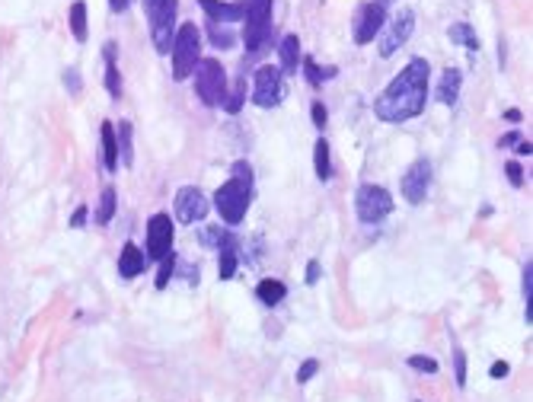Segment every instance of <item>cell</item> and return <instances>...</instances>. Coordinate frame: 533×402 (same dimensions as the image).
<instances>
[{
  "mask_svg": "<svg viewBox=\"0 0 533 402\" xmlns=\"http://www.w3.org/2000/svg\"><path fill=\"white\" fill-rule=\"evenodd\" d=\"M428 67L425 58H412L399 71V77L389 80V86L374 99V115L389 125H402L409 119H419L428 102Z\"/></svg>",
  "mask_w": 533,
  "mask_h": 402,
  "instance_id": "6da1fadb",
  "label": "cell"
},
{
  "mask_svg": "<svg viewBox=\"0 0 533 402\" xmlns=\"http://www.w3.org/2000/svg\"><path fill=\"white\" fill-rule=\"evenodd\" d=\"M173 80H186L195 74V64L201 61V32L195 23H182L173 39Z\"/></svg>",
  "mask_w": 533,
  "mask_h": 402,
  "instance_id": "7a4b0ae2",
  "label": "cell"
},
{
  "mask_svg": "<svg viewBox=\"0 0 533 402\" xmlns=\"http://www.w3.org/2000/svg\"><path fill=\"white\" fill-rule=\"evenodd\" d=\"M195 93L208 109L224 106V99H227V71L217 58H201L195 64Z\"/></svg>",
  "mask_w": 533,
  "mask_h": 402,
  "instance_id": "3957f363",
  "label": "cell"
},
{
  "mask_svg": "<svg viewBox=\"0 0 533 402\" xmlns=\"http://www.w3.org/2000/svg\"><path fill=\"white\" fill-rule=\"evenodd\" d=\"M249 201H252V186H246V182L234 179V176H230V179L214 192V208H217V214H221L224 221L230 223V227H236V223H240L243 217H246V211H249Z\"/></svg>",
  "mask_w": 533,
  "mask_h": 402,
  "instance_id": "277c9868",
  "label": "cell"
},
{
  "mask_svg": "<svg viewBox=\"0 0 533 402\" xmlns=\"http://www.w3.org/2000/svg\"><path fill=\"white\" fill-rule=\"evenodd\" d=\"M354 211H358L361 223H380L393 214V195H389L384 186L364 182V186L354 192Z\"/></svg>",
  "mask_w": 533,
  "mask_h": 402,
  "instance_id": "5b68a950",
  "label": "cell"
},
{
  "mask_svg": "<svg viewBox=\"0 0 533 402\" xmlns=\"http://www.w3.org/2000/svg\"><path fill=\"white\" fill-rule=\"evenodd\" d=\"M243 19H246V26H243L246 51L249 54L262 51L265 39L272 36V0H249Z\"/></svg>",
  "mask_w": 533,
  "mask_h": 402,
  "instance_id": "8992f818",
  "label": "cell"
},
{
  "mask_svg": "<svg viewBox=\"0 0 533 402\" xmlns=\"http://www.w3.org/2000/svg\"><path fill=\"white\" fill-rule=\"evenodd\" d=\"M176 13H179V0H156V4L147 10L150 36H154V45H156V51H160V54H169V49H173Z\"/></svg>",
  "mask_w": 533,
  "mask_h": 402,
  "instance_id": "52a82bcc",
  "label": "cell"
},
{
  "mask_svg": "<svg viewBox=\"0 0 533 402\" xmlns=\"http://www.w3.org/2000/svg\"><path fill=\"white\" fill-rule=\"evenodd\" d=\"M284 99V74L275 64H262L252 77V102L259 109H275Z\"/></svg>",
  "mask_w": 533,
  "mask_h": 402,
  "instance_id": "ba28073f",
  "label": "cell"
},
{
  "mask_svg": "<svg viewBox=\"0 0 533 402\" xmlns=\"http://www.w3.org/2000/svg\"><path fill=\"white\" fill-rule=\"evenodd\" d=\"M380 32H384V36H380V45H377L380 58H393V54L409 42V36L415 32V10H412V6H402L389 23H384V29H380Z\"/></svg>",
  "mask_w": 533,
  "mask_h": 402,
  "instance_id": "9c48e42d",
  "label": "cell"
},
{
  "mask_svg": "<svg viewBox=\"0 0 533 402\" xmlns=\"http://www.w3.org/2000/svg\"><path fill=\"white\" fill-rule=\"evenodd\" d=\"M384 23H387L384 4H374V0L361 4L358 10H354V16H352V39H354V45H371L374 39L380 36Z\"/></svg>",
  "mask_w": 533,
  "mask_h": 402,
  "instance_id": "30bf717a",
  "label": "cell"
},
{
  "mask_svg": "<svg viewBox=\"0 0 533 402\" xmlns=\"http://www.w3.org/2000/svg\"><path fill=\"white\" fill-rule=\"evenodd\" d=\"M399 189H402V199L409 204H422L428 199V189H432V163H428L425 156H419V160L406 169Z\"/></svg>",
  "mask_w": 533,
  "mask_h": 402,
  "instance_id": "8fae6325",
  "label": "cell"
},
{
  "mask_svg": "<svg viewBox=\"0 0 533 402\" xmlns=\"http://www.w3.org/2000/svg\"><path fill=\"white\" fill-rule=\"evenodd\" d=\"M176 221L182 223H195V221H204V214L211 211V201L208 195L201 192L198 186H182L176 192Z\"/></svg>",
  "mask_w": 533,
  "mask_h": 402,
  "instance_id": "7c38bea8",
  "label": "cell"
},
{
  "mask_svg": "<svg viewBox=\"0 0 533 402\" xmlns=\"http://www.w3.org/2000/svg\"><path fill=\"white\" fill-rule=\"evenodd\" d=\"M173 217L169 214H154L147 221V258H163L166 252H173Z\"/></svg>",
  "mask_w": 533,
  "mask_h": 402,
  "instance_id": "4fadbf2b",
  "label": "cell"
},
{
  "mask_svg": "<svg viewBox=\"0 0 533 402\" xmlns=\"http://www.w3.org/2000/svg\"><path fill=\"white\" fill-rule=\"evenodd\" d=\"M217 252H221V258H217V275H221V281H230V278L236 275V265H240V236L224 230L221 240H217Z\"/></svg>",
  "mask_w": 533,
  "mask_h": 402,
  "instance_id": "5bb4252c",
  "label": "cell"
},
{
  "mask_svg": "<svg viewBox=\"0 0 533 402\" xmlns=\"http://www.w3.org/2000/svg\"><path fill=\"white\" fill-rule=\"evenodd\" d=\"M204 10V16H208V23H240L246 16V4L249 0H234V4H224V0H198Z\"/></svg>",
  "mask_w": 533,
  "mask_h": 402,
  "instance_id": "9a60e30c",
  "label": "cell"
},
{
  "mask_svg": "<svg viewBox=\"0 0 533 402\" xmlns=\"http://www.w3.org/2000/svg\"><path fill=\"white\" fill-rule=\"evenodd\" d=\"M147 265V252L141 246H134V243H125L119 252V275L125 278V281H131V278H138L141 271H144Z\"/></svg>",
  "mask_w": 533,
  "mask_h": 402,
  "instance_id": "2e32d148",
  "label": "cell"
},
{
  "mask_svg": "<svg viewBox=\"0 0 533 402\" xmlns=\"http://www.w3.org/2000/svg\"><path fill=\"white\" fill-rule=\"evenodd\" d=\"M460 86H463V74L457 71V67H447L441 77V84H437V102H444V106H457V99H460Z\"/></svg>",
  "mask_w": 533,
  "mask_h": 402,
  "instance_id": "e0dca14e",
  "label": "cell"
},
{
  "mask_svg": "<svg viewBox=\"0 0 533 402\" xmlns=\"http://www.w3.org/2000/svg\"><path fill=\"white\" fill-rule=\"evenodd\" d=\"M99 138H102V166H106L109 173H115V169H119V144H115V125L112 121H102Z\"/></svg>",
  "mask_w": 533,
  "mask_h": 402,
  "instance_id": "ac0fdd59",
  "label": "cell"
},
{
  "mask_svg": "<svg viewBox=\"0 0 533 402\" xmlns=\"http://www.w3.org/2000/svg\"><path fill=\"white\" fill-rule=\"evenodd\" d=\"M115 49H119L115 42H106L102 54H106V90L112 99H119L121 96V74H119V64H115Z\"/></svg>",
  "mask_w": 533,
  "mask_h": 402,
  "instance_id": "d6986e66",
  "label": "cell"
},
{
  "mask_svg": "<svg viewBox=\"0 0 533 402\" xmlns=\"http://www.w3.org/2000/svg\"><path fill=\"white\" fill-rule=\"evenodd\" d=\"M256 297H259V303H265V306H278L288 297V288H284L278 278H265V281L256 284Z\"/></svg>",
  "mask_w": 533,
  "mask_h": 402,
  "instance_id": "ffe728a7",
  "label": "cell"
},
{
  "mask_svg": "<svg viewBox=\"0 0 533 402\" xmlns=\"http://www.w3.org/2000/svg\"><path fill=\"white\" fill-rule=\"evenodd\" d=\"M278 58H282V74H294L300 64V39L297 36H284L282 39V49H278Z\"/></svg>",
  "mask_w": 533,
  "mask_h": 402,
  "instance_id": "44dd1931",
  "label": "cell"
},
{
  "mask_svg": "<svg viewBox=\"0 0 533 402\" xmlns=\"http://www.w3.org/2000/svg\"><path fill=\"white\" fill-rule=\"evenodd\" d=\"M313 169H317V179L319 182H329L332 179V156H329V144L323 138L313 144Z\"/></svg>",
  "mask_w": 533,
  "mask_h": 402,
  "instance_id": "7402d4cb",
  "label": "cell"
},
{
  "mask_svg": "<svg viewBox=\"0 0 533 402\" xmlns=\"http://www.w3.org/2000/svg\"><path fill=\"white\" fill-rule=\"evenodd\" d=\"M115 144H119V156L125 166L134 163V144H131V121H119L115 128Z\"/></svg>",
  "mask_w": 533,
  "mask_h": 402,
  "instance_id": "603a6c76",
  "label": "cell"
},
{
  "mask_svg": "<svg viewBox=\"0 0 533 402\" xmlns=\"http://www.w3.org/2000/svg\"><path fill=\"white\" fill-rule=\"evenodd\" d=\"M450 42H463L473 58H476V51H479V39H476V32H473V26H469V23L450 26Z\"/></svg>",
  "mask_w": 533,
  "mask_h": 402,
  "instance_id": "cb8c5ba5",
  "label": "cell"
},
{
  "mask_svg": "<svg viewBox=\"0 0 533 402\" xmlns=\"http://www.w3.org/2000/svg\"><path fill=\"white\" fill-rule=\"evenodd\" d=\"M71 32L77 42H86V4L84 0H74L71 4Z\"/></svg>",
  "mask_w": 533,
  "mask_h": 402,
  "instance_id": "d4e9b609",
  "label": "cell"
},
{
  "mask_svg": "<svg viewBox=\"0 0 533 402\" xmlns=\"http://www.w3.org/2000/svg\"><path fill=\"white\" fill-rule=\"evenodd\" d=\"M112 217H115V189L106 186V189H102V195H99L96 223H99V227H106V223H112Z\"/></svg>",
  "mask_w": 533,
  "mask_h": 402,
  "instance_id": "484cf974",
  "label": "cell"
},
{
  "mask_svg": "<svg viewBox=\"0 0 533 402\" xmlns=\"http://www.w3.org/2000/svg\"><path fill=\"white\" fill-rule=\"evenodd\" d=\"M304 71H307V80H310V86H319L323 80H332L336 77V67H326V71H319V64L313 58H304Z\"/></svg>",
  "mask_w": 533,
  "mask_h": 402,
  "instance_id": "4316f807",
  "label": "cell"
},
{
  "mask_svg": "<svg viewBox=\"0 0 533 402\" xmlns=\"http://www.w3.org/2000/svg\"><path fill=\"white\" fill-rule=\"evenodd\" d=\"M208 32L214 49H234V32L227 29V23H208Z\"/></svg>",
  "mask_w": 533,
  "mask_h": 402,
  "instance_id": "83f0119b",
  "label": "cell"
},
{
  "mask_svg": "<svg viewBox=\"0 0 533 402\" xmlns=\"http://www.w3.org/2000/svg\"><path fill=\"white\" fill-rule=\"evenodd\" d=\"M173 268H176V252H166V256L160 258V271H156V288H166L169 278H173Z\"/></svg>",
  "mask_w": 533,
  "mask_h": 402,
  "instance_id": "f1b7e54d",
  "label": "cell"
},
{
  "mask_svg": "<svg viewBox=\"0 0 533 402\" xmlns=\"http://www.w3.org/2000/svg\"><path fill=\"white\" fill-rule=\"evenodd\" d=\"M454 380L460 390H467V351L463 348H454Z\"/></svg>",
  "mask_w": 533,
  "mask_h": 402,
  "instance_id": "f546056e",
  "label": "cell"
},
{
  "mask_svg": "<svg viewBox=\"0 0 533 402\" xmlns=\"http://www.w3.org/2000/svg\"><path fill=\"white\" fill-rule=\"evenodd\" d=\"M317 373H319V361L317 358H307L304 364L297 367V377H294V380H297V383H310Z\"/></svg>",
  "mask_w": 533,
  "mask_h": 402,
  "instance_id": "4dcf8cb0",
  "label": "cell"
},
{
  "mask_svg": "<svg viewBox=\"0 0 533 402\" xmlns=\"http://www.w3.org/2000/svg\"><path fill=\"white\" fill-rule=\"evenodd\" d=\"M409 367H412V371H422V373H437V361L428 358V354H412V358H409Z\"/></svg>",
  "mask_w": 533,
  "mask_h": 402,
  "instance_id": "1f68e13d",
  "label": "cell"
},
{
  "mask_svg": "<svg viewBox=\"0 0 533 402\" xmlns=\"http://www.w3.org/2000/svg\"><path fill=\"white\" fill-rule=\"evenodd\" d=\"M64 86L71 96H80V90H84V80H80V71L77 67H67L64 71Z\"/></svg>",
  "mask_w": 533,
  "mask_h": 402,
  "instance_id": "d6a6232c",
  "label": "cell"
},
{
  "mask_svg": "<svg viewBox=\"0 0 533 402\" xmlns=\"http://www.w3.org/2000/svg\"><path fill=\"white\" fill-rule=\"evenodd\" d=\"M504 173H508V182H511L514 189L524 186V169H521V163H517V160H508V163H504Z\"/></svg>",
  "mask_w": 533,
  "mask_h": 402,
  "instance_id": "836d02e7",
  "label": "cell"
},
{
  "mask_svg": "<svg viewBox=\"0 0 533 402\" xmlns=\"http://www.w3.org/2000/svg\"><path fill=\"white\" fill-rule=\"evenodd\" d=\"M243 99H246V93H243V84H240L234 93H230L227 99H224V109H227L230 115H236V112H240V109H243Z\"/></svg>",
  "mask_w": 533,
  "mask_h": 402,
  "instance_id": "e575fe53",
  "label": "cell"
},
{
  "mask_svg": "<svg viewBox=\"0 0 533 402\" xmlns=\"http://www.w3.org/2000/svg\"><path fill=\"white\" fill-rule=\"evenodd\" d=\"M230 173H234V179H240V182H246V186H252V169H249V163H246V160H236Z\"/></svg>",
  "mask_w": 533,
  "mask_h": 402,
  "instance_id": "d590c367",
  "label": "cell"
},
{
  "mask_svg": "<svg viewBox=\"0 0 533 402\" xmlns=\"http://www.w3.org/2000/svg\"><path fill=\"white\" fill-rule=\"evenodd\" d=\"M310 115H313V125H317L319 131H323V128H326V121H329V112H326V106H323V102H313Z\"/></svg>",
  "mask_w": 533,
  "mask_h": 402,
  "instance_id": "8d00e7d4",
  "label": "cell"
},
{
  "mask_svg": "<svg viewBox=\"0 0 533 402\" xmlns=\"http://www.w3.org/2000/svg\"><path fill=\"white\" fill-rule=\"evenodd\" d=\"M319 275H323L319 262H317V258H310V262H307V284H317V281H319Z\"/></svg>",
  "mask_w": 533,
  "mask_h": 402,
  "instance_id": "74e56055",
  "label": "cell"
},
{
  "mask_svg": "<svg viewBox=\"0 0 533 402\" xmlns=\"http://www.w3.org/2000/svg\"><path fill=\"white\" fill-rule=\"evenodd\" d=\"M508 373H511V367L504 364V361H495V364L489 367V377L492 380H502V377H508Z\"/></svg>",
  "mask_w": 533,
  "mask_h": 402,
  "instance_id": "f35d334b",
  "label": "cell"
},
{
  "mask_svg": "<svg viewBox=\"0 0 533 402\" xmlns=\"http://www.w3.org/2000/svg\"><path fill=\"white\" fill-rule=\"evenodd\" d=\"M84 223H86V204H80L71 217V227H84Z\"/></svg>",
  "mask_w": 533,
  "mask_h": 402,
  "instance_id": "ab89813d",
  "label": "cell"
},
{
  "mask_svg": "<svg viewBox=\"0 0 533 402\" xmlns=\"http://www.w3.org/2000/svg\"><path fill=\"white\" fill-rule=\"evenodd\" d=\"M221 233H224L221 227H211V230H204V233H201V243H217V240H221Z\"/></svg>",
  "mask_w": 533,
  "mask_h": 402,
  "instance_id": "60d3db41",
  "label": "cell"
},
{
  "mask_svg": "<svg viewBox=\"0 0 533 402\" xmlns=\"http://www.w3.org/2000/svg\"><path fill=\"white\" fill-rule=\"evenodd\" d=\"M131 6V0H109V10L112 13H125Z\"/></svg>",
  "mask_w": 533,
  "mask_h": 402,
  "instance_id": "b9f144b4",
  "label": "cell"
},
{
  "mask_svg": "<svg viewBox=\"0 0 533 402\" xmlns=\"http://www.w3.org/2000/svg\"><path fill=\"white\" fill-rule=\"evenodd\" d=\"M517 141H521V134H517V131H511V134H504V138L498 141V147H514Z\"/></svg>",
  "mask_w": 533,
  "mask_h": 402,
  "instance_id": "7bdbcfd3",
  "label": "cell"
},
{
  "mask_svg": "<svg viewBox=\"0 0 533 402\" xmlns=\"http://www.w3.org/2000/svg\"><path fill=\"white\" fill-rule=\"evenodd\" d=\"M517 156H530L533 154V144H530V141H517Z\"/></svg>",
  "mask_w": 533,
  "mask_h": 402,
  "instance_id": "ee69618b",
  "label": "cell"
},
{
  "mask_svg": "<svg viewBox=\"0 0 533 402\" xmlns=\"http://www.w3.org/2000/svg\"><path fill=\"white\" fill-rule=\"evenodd\" d=\"M504 119H508V121H514V125H517V121H521V119H524V115H521V112H517V109H508V112H504Z\"/></svg>",
  "mask_w": 533,
  "mask_h": 402,
  "instance_id": "f6af8a7d",
  "label": "cell"
},
{
  "mask_svg": "<svg viewBox=\"0 0 533 402\" xmlns=\"http://www.w3.org/2000/svg\"><path fill=\"white\" fill-rule=\"evenodd\" d=\"M156 4V0H144V10H150V6H154Z\"/></svg>",
  "mask_w": 533,
  "mask_h": 402,
  "instance_id": "bcb514c9",
  "label": "cell"
},
{
  "mask_svg": "<svg viewBox=\"0 0 533 402\" xmlns=\"http://www.w3.org/2000/svg\"><path fill=\"white\" fill-rule=\"evenodd\" d=\"M377 4H389V0H377Z\"/></svg>",
  "mask_w": 533,
  "mask_h": 402,
  "instance_id": "7dc6e473",
  "label": "cell"
}]
</instances>
